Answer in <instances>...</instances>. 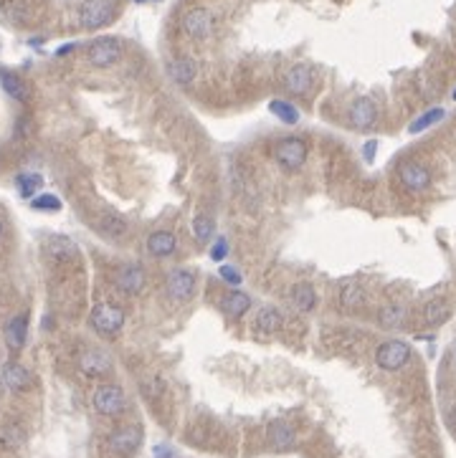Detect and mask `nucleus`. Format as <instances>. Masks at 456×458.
<instances>
[{
	"label": "nucleus",
	"mask_w": 456,
	"mask_h": 458,
	"mask_svg": "<svg viewBox=\"0 0 456 458\" xmlns=\"http://www.w3.org/2000/svg\"><path fill=\"white\" fill-rule=\"evenodd\" d=\"M411 360V347L401 340H388L383 342L375 352V362L380 370H388V373H395L401 370L406 362Z\"/></svg>",
	"instance_id": "obj_1"
},
{
	"label": "nucleus",
	"mask_w": 456,
	"mask_h": 458,
	"mask_svg": "<svg viewBox=\"0 0 456 458\" xmlns=\"http://www.w3.org/2000/svg\"><path fill=\"white\" fill-rule=\"evenodd\" d=\"M92 326L104 337H112L125 326V311L117 304H96L92 309Z\"/></svg>",
	"instance_id": "obj_2"
},
{
	"label": "nucleus",
	"mask_w": 456,
	"mask_h": 458,
	"mask_svg": "<svg viewBox=\"0 0 456 458\" xmlns=\"http://www.w3.org/2000/svg\"><path fill=\"white\" fill-rule=\"evenodd\" d=\"M112 16H114L112 0H87L79 10V23L87 31H96V28L110 23Z\"/></svg>",
	"instance_id": "obj_3"
},
{
	"label": "nucleus",
	"mask_w": 456,
	"mask_h": 458,
	"mask_svg": "<svg viewBox=\"0 0 456 458\" xmlns=\"http://www.w3.org/2000/svg\"><path fill=\"white\" fill-rule=\"evenodd\" d=\"M274 160L287 170H299L302 165L307 163V145L297 140V137H287V140L276 142Z\"/></svg>",
	"instance_id": "obj_4"
},
{
	"label": "nucleus",
	"mask_w": 456,
	"mask_h": 458,
	"mask_svg": "<svg viewBox=\"0 0 456 458\" xmlns=\"http://www.w3.org/2000/svg\"><path fill=\"white\" fill-rule=\"evenodd\" d=\"M122 59V43L112 36H104V39H96L92 46H89V63L96 66V69H110Z\"/></svg>",
	"instance_id": "obj_5"
},
{
	"label": "nucleus",
	"mask_w": 456,
	"mask_h": 458,
	"mask_svg": "<svg viewBox=\"0 0 456 458\" xmlns=\"http://www.w3.org/2000/svg\"><path fill=\"white\" fill-rule=\"evenodd\" d=\"M196 284H198V276L193 269H173L165 281V291L173 302H185V299L193 296Z\"/></svg>",
	"instance_id": "obj_6"
},
{
	"label": "nucleus",
	"mask_w": 456,
	"mask_h": 458,
	"mask_svg": "<svg viewBox=\"0 0 456 458\" xmlns=\"http://www.w3.org/2000/svg\"><path fill=\"white\" fill-rule=\"evenodd\" d=\"M92 403H94V410L102 413V415H119L127 408V397L117 385H102V388L94 390Z\"/></svg>",
	"instance_id": "obj_7"
},
{
	"label": "nucleus",
	"mask_w": 456,
	"mask_h": 458,
	"mask_svg": "<svg viewBox=\"0 0 456 458\" xmlns=\"http://www.w3.org/2000/svg\"><path fill=\"white\" fill-rule=\"evenodd\" d=\"M183 31L188 33L190 39H196V41L208 39V36H211V31H213L211 10H205V8L188 10V13L183 16Z\"/></svg>",
	"instance_id": "obj_8"
},
{
	"label": "nucleus",
	"mask_w": 456,
	"mask_h": 458,
	"mask_svg": "<svg viewBox=\"0 0 456 458\" xmlns=\"http://www.w3.org/2000/svg\"><path fill=\"white\" fill-rule=\"evenodd\" d=\"M398 178L411 193H424L426 187L431 185V172L421 163H403L398 167Z\"/></svg>",
	"instance_id": "obj_9"
},
{
	"label": "nucleus",
	"mask_w": 456,
	"mask_h": 458,
	"mask_svg": "<svg viewBox=\"0 0 456 458\" xmlns=\"http://www.w3.org/2000/svg\"><path fill=\"white\" fill-rule=\"evenodd\" d=\"M375 119H377V107L373 99L360 96V99H355L350 104V125L355 129H370V127L375 125Z\"/></svg>",
	"instance_id": "obj_10"
},
{
	"label": "nucleus",
	"mask_w": 456,
	"mask_h": 458,
	"mask_svg": "<svg viewBox=\"0 0 456 458\" xmlns=\"http://www.w3.org/2000/svg\"><path fill=\"white\" fill-rule=\"evenodd\" d=\"M312 84H315V74H312V69L304 66V63L291 66V69L287 71V76H284V86H287V92L297 94V96L307 94L309 89H312Z\"/></svg>",
	"instance_id": "obj_11"
},
{
	"label": "nucleus",
	"mask_w": 456,
	"mask_h": 458,
	"mask_svg": "<svg viewBox=\"0 0 456 458\" xmlns=\"http://www.w3.org/2000/svg\"><path fill=\"white\" fill-rule=\"evenodd\" d=\"M0 385L6 390H13V393L25 390L31 385V373L23 365H18V362H6L0 367Z\"/></svg>",
	"instance_id": "obj_12"
},
{
	"label": "nucleus",
	"mask_w": 456,
	"mask_h": 458,
	"mask_svg": "<svg viewBox=\"0 0 456 458\" xmlns=\"http://www.w3.org/2000/svg\"><path fill=\"white\" fill-rule=\"evenodd\" d=\"M145 281L147 279H145V271H142L140 266H125L114 276V287L122 294H140L142 289H145Z\"/></svg>",
	"instance_id": "obj_13"
},
{
	"label": "nucleus",
	"mask_w": 456,
	"mask_h": 458,
	"mask_svg": "<svg viewBox=\"0 0 456 458\" xmlns=\"http://www.w3.org/2000/svg\"><path fill=\"white\" fill-rule=\"evenodd\" d=\"M142 443V430L137 426L119 428L110 435V448L114 453H132L137 446Z\"/></svg>",
	"instance_id": "obj_14"
},
{
	"label": "nucleus",
	"mask_w": 456,
	"mask_h": 458,
	"mask_svg": "<svg viewBox=\"0 0 456 458\" xmlns=\"http://www.w3.org/2000/svg\"><path fill=\"white\" fill-rule=\"evenodd\" d=\"M79 367L84 375L99 377V375H107L112 370V360H110V355L102 350H87L84 355H81Z\"/></svg>",
	"instance_id": "obj_15"
},
{
	"label": "nucleus",
	"mask_w": 456,
	"mask_h": 458,
	"mask_svg": "<svg viewBox=\"0 0 456 458\" xmlns=\"http://www.w3.org/2000/svg\"><path fill=\"white\" fill-rule=\"evenodd\" d=\"M175 249H178V241H175V236L170 231H155V233H149L147 238V251L152 253L155 258H165V256H173Z\"/></svg>",
	"instance_id": "obj_16"
},
{
	"label": "nucleus",
	"mask_w": 456,
	"mask_h": 458,
	"mask_svg": "<svg viewBox=\"0 0 456 458\" xmlns=\"http://www.w3.org/2000/svg\"><path fill=\"white\" fill-rule=\"evenodd\" d=\"M43 246H46L48 256L59 258V261H71V258H76V253H79L76 243L71 241V238H66V236H48L46 241H43Z\"/></svg>",
	"instance_id": "obj_17"
},
{
	"label": "nucleus",
	"mask_w": 456,
	"mask_h": 458,
	"mask_svg": "<svg viewBox=\"0 0 456 458\" xmlns=\"http://www.w3.org/2000/svg\"><path fill=\"white\" fill-rule=\"evenodd\" d=\"M25 337H28V317L18 314L6 324V344L10 350H21L25 344Z\"/></svg>",
	"instance_id": "obj_18"
},
{
	"label": "nucleus",
	"mask_w": 456,
	"mask_h": 458,
	"mask_svg": "<svg viewBox=\"0 0 456 458\" xmlns=\"http://www.w3.org/2000/svg\"><path fill=\"white\" fill-rule=\"evenodd\" d=\"M167 74L178 81V84L188 86L193 84V79H196V61L188 59V56H180V59H173V61L167 63Z\"/></svg>",
	"instance_id": "obj_19"
},
{
	"label": "nucleus",
	"mask_w": 456,
	"mask_h": 458,
	"mask_svg": "<svg viewBox=\"0 0 456 458\" xmlns=\"http://www.w3.org/2000/svg\"><path fill=\"white\" fill-rule=\"evenodd\" d=\"M218 306H220V311H226L228 317H241V314L249 311L251 299H249L244 291H228V294L220 299Z\"/></svg>",
	"instance_id": "obj_20"
},
{
	"label": "nucleus",
	"mask_w": 456,
	"mask_h": 458,
	"mask_svg": "<svg viewBox=\"0 0 456 458\" xmlns=\"http://www.w3.org/2000/svg\"><path fill=\"white\" fill-rule=\"evenodd\" d=\"M406 319H408V311H406L403 304H388L377 314V322L386 326V329H398V326L406 324Z\"/></svg>",
	"instance_id": "obj_21"
},
{
	"label": "nucleus",
	"mask_w": 456,
	"mask_h": 458,
	"mask_svg": "<svg viewBox=\"0 0 456 458\" xmlns=\"http://www.w3.org/2000/svg\"><path fill=\"white\" fill-rule=\"evenodd\" d=\"M0 84H3V89H6V94L8 96H13L16 101H25L28 99V89H25L23 79L18 76V74H13V71H0Z\"/></svg>",
	"instance_id": "obj_22"
},
{
	"label": "nucleus",
	"mask_w": 456,
	"mask_h": 458,
	"mask_svg": "<svg viewBox=\"0 0 456 458\" xmlns=\"http://www.w3.org/2000/svg\"><path fill=\"white\" fill-rule=\"evenodd\" d=\"M269 443L274 446L276 450H287L294 446V428L287 426V423H274L269 428Z\"/></svg>",
	"instance_id": "obj_23"
},
{
	"label": "nucleus",
	"mask_w": 456,
	"mask_h": 458,
	"mask_svg": "<svg viewBox=\"0 0 456 458\" xmlns=\"http://www.w3.org/2000/svg\"><path fill=\"white\" fill-rule=\"evenodd\" d=\"M25 441V430L18 423H6V426H0V446L8 450H16L21 448Z\"/></svg>",
	"instance_id": "obj_24"
},
{
	"label": "nucleus",
	"mask_w": 456,
	"mask_h": 458,
	"mask_svg": "<svg viewBox=\"0 0 456 458\" xmlns=\"http://www.w3.org/2000/svg\"><path fill=\"white\" fill-rule=\"evenodd\" d=\"M448 311H451V306H448L446 299H431V302L424 306V322L428 326H436L441 324V322H446Z\"/></svg>",
	"instance_id": "obj_25"
},
{
	"label": "nucleus",
	"mask_w": 456,
	"mask_h": 458,
	"mask_svg": "<svg viewBox=\"0 0 456 458\" xmlns=\"http://www.w3.org/2000/svg\"><path fill=\"white\" fill-rule=\"evenodd\" d=\"M99 231L104 236H110V238H122L127 233V220L117 213H104L99 218Z\"/></svg>",
	"instance_id": "obj_26"
},
{
	"label": "nucleus",
	"mask_w": 456,
	"mask_h": 458,
	"mask_svg": "<svg viewBox=\"0 0 456 458\" xmlns=\"http://www.w3.org/2000/svg\"><path fill=\"white\" fill-rule=\"evenodd\" d=\"M315 302H317V294L312 284H297V287H294V291H291V304L297 306V311H309L315 306Z\"/></svg>",
	"instance_id": "obj_27"
},
{
	"label": "nucleus",
	"mask_w": 456,
	"mask_h": 458,
	"mask_svg": "<svg viewBox=\"0 0 456 458\" xmlns=\"http://www.w3.org/2000/svg\"><path fill=\"white\" fill-rule=\"evenodd\" d=\"M362 302H365V289H362L357 281L342 284V289H340V304H342V306L355 309V306H360Z\"/></svg>",
	"instance_id": "obj_28"
},
{
	"label": "nucleus",
	"mask_w": 456,
	"mask_h": 458,
	"mask_svg": "<svg viewBox=\"0 0 456 458\" xmlns=\"http://www.w3.org/2000/svg\"><path fill=\"white\" fill-rule=\"evenodd\" d=\"M444 117H446V109H441V107L428 109V112H424V114H421V117H418V119H413V122H411L408 132H411V134L424 132V129H428V127L439 125V122H441V119H444Z\"/></svg>",
	"instance_id": "obj_29"
},
{
	"label": "nucleus",
	"mask_w": 456,
	"mask_h": 458,
	"mask_svg": "<svg viewBox=\"0 0 456 458\" xmlns=\"http://www.w3.org/2000/svg\"><path fill=\"white\" fill-rule=\"evenodd\" d=\"M16 187L18 193H21V198H33L43 187V178H41L39 172H21L16 178Z\"/></svg>",
	"instance_id": "obj_30"
},
{
	"label": "nucleus",
	"mask_w": 456,
	"mask_h": 458,
	"mask_svg": "<svg viewBox=\"0 0 456 458\" xmlns=\"http://www.w3.org/2000/svg\"><path fill=\"white\" fill-rule=\"evenodd\" d=\"M279 326H282L279 311H276L274 306H264V309L259 311V317H256V329L264 334H271V332H276Z\"/></svg>",
	"instance_id": "obj_31"
},
{
	"label": "nucleus",
	"mask_w": 456,
	"mask_h": 458,
	"mask_svg": "<svg viewBox=\"0 0 456 458\" xmlns=\"http://www.w3.org/2000/svg\"><path fill=\"white\" fill-rule=\"evenodd\" d=\"M193 236H196L198 243L208 246V243L213 241V236H216V223H213V218L198 216L196 220H193Z\"/></svg>",
	"instance_id": "obj_32"
},
{
	"label": "nucleus",
	"mask_w": 456,
	"mask_h": 458,
	"mask_svg": "<svg viewBox=\"0 0 456 458\" xmlns=\"http://www.w3.org/2000/svg\"><path fill=\"white\" fill-rule=\"evenodd\" d=\"M269 112H271L276 119H282L284 125H297L299 122V112L291 107L289 101H282V99L269 101Z\"/></svg>",
	"instance_id": "obj_33"
},
{
	"label": "nucleus",
	"mask_w": 456,
	"mask_h": 458,
	"mask_svg": "<svg viewBox=\"0 0 456 458\" xmlns=\"http://www.w3.org/2000/svg\"><path fill=\"white\" fill-rule=\"evenodd\" d=\"M31 208L33 210H43V213H56V210H61V200L51 193H43V195L31 198Z\"/></svg>",
	"instance_id": "obj_34"
},
{
	"label": "nucleus",
	"mask_w": 456,
	"mask_h": 458,
	"mask_svg": "<svg viewBox=\"0 0 456 458\" xmlns=\"http://www.w3.org/2000/svg\"><path fill=\"white\" fill-rule=\"evenodd\" d=\"M218 273H220V279L226 281V284H231V287H238V284H241V279H244V276L238 273L236 266H220Z\"/></svg>",
	"instance_id": "obj_35"
},
{
	"label": "nucleus",
	"mask_w": 456,
	"mask_h": 458,
	"mask_svg": "<svg viewBox=\"0 0 456 458\" xmlns=\"http://www.w3.org/2000/svg\"><path fill=\"white\" fill-rule=\"evenodd\" d=\"M226 249H228L226 238H218V241L213 243V249H211V258H216V261H220V258L226 256Z\"/></svg>",
	"instance_id": "obj_36"
},
{
	"label": "nucleus",
	"mask_w": 456,
	"mask_h": 458,
	"mask_svg": "<svg viewBox=\"0 0 456 458\" xmlns=\"http://www.w3.org/2000/svg\"><path fill=\"white\" fill-rule=\"evenodd\" d=\"M365 152H362V157H365V160H368V163H373V160H375V149H377V142L375 140H370V142H365Z\"/></svg>",
	"instance_id": "obj_37"
},
{
	"label": "nucleus",
	"mask_w": 456,
	"mask_h": 458,
	"mask_svg": "<svg viewBox=\"0 0 456 458\" xmlns=\"http://www.w3.org/2000/svg\"><path fill=\"white\" fill-rule=\"evenodd\" d=\"M454 365H456V347H454Z\"/></svg>",
	"instance_id": "obj_38"
},
{
	"label": "nucleus",
	"mask_w": 456,
	"mask_h": 458,
	"mask_svg": "<svg viewBox=\"0 0 456 458\" xmlns=\"http://www.w3.org/2000/svg\"><path fill=\"white\" fill-rule=\"evenodd\" d=\"M0 236H3V223H0Z\"/></svg>",
	"instance_id": "obj_39"
},
{
	"label": "nucleus",
	"mask_w": 456,
	"mask_h": 458,
	"mask_svg": "<svg viewBox=\"0 0 456 458\" xmlns=\"http://www.w3.org/2000/svg\"><path fill=\"white\" fill-rule=\"evenodd\" d=\"M454 101H456V92H454Z\"/></svg>",
	"instance_id": "obj_40"
}]
</instances>
